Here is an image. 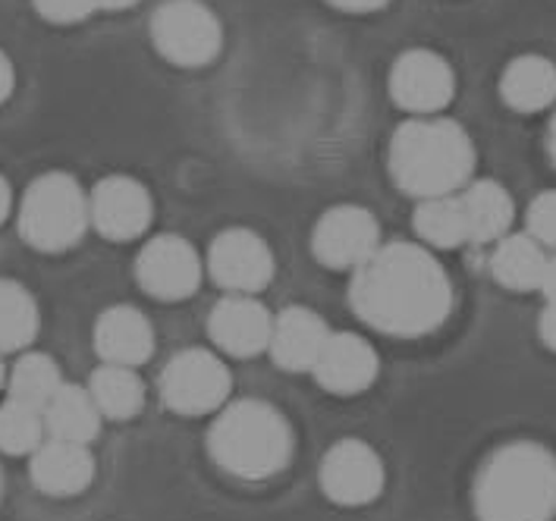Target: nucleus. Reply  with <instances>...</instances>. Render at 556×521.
Instances as JSON below:
<instances>
[{"instance_id":"0eeeda50","label":"nucleus","mask_w":556,"mask_h":521,"mask_svg":"<svg viewBox=\"0 0 556 521\" xmlns=\"http://www.w3.org/2000/svg\"><path fill=\"white\" fill-rule=\"evenodd\" d=\"M157 390L170 411L186 418H202V415H217L230 403L233 377L217 352L182 348L164 365Z\"/></svg>"},{"instance_id":"f8f14e48","label":"nucleus","mask_w":556,"mask_h":521,"mask_svg":"<svg viewBox=\"0 0 556 521\" xmlns=\"http://www.w3.org/2000/svg\"><path fill=\"white\" fill-rule=\"evenodd\" d=\"M381 249V224L368 207L337 204L312 230V255L327 270H355Z\"/></svg>"},{"instance_id":"6ab92c4d","label":"nucleus","mask_w":556,"mask_h":521,"mask_svg":"<svg viewBox=\"0 0 556 521\" xmlns=\"http://www.w3.org/2000/svg\"><path fill=\"white\" fill-rule=\"evenodd\" d=\"M500 98L516 114H541L556 104V63L544 54H519L500 73Z\"/></svg>"},{"instance_id":"20e7f679","label":"nucleus","mask_w":556,"mask_h":521,"mask_svg":"<svg viewBox=\"0 0 556 521\" xmlns=\"http://www.w3.org/2000/svg\"><path fill=\"white\" fill-rule=\"evenodd\" d=\"M293 424L267 399H236L207 431L211 462L239 481H270L293 462Z\"/></svg>"},{"instance_id":"f704fd0d","label":"nucleus","mask_w":556,"mask_h":521,"mask_svg":"<svg viewBox=\"0 0 556 521\" xmlns=\"http://www.w3.org/2000/svg\"><path fill=\"white\" fill-rule=\"evenodd\" d=\"M10 211H13V189H10V182L0 174V224L10 217Z\"/></svg>"},{"instance_id":"a211bd4d","label":"nucleus","mask_w":556,"mask_h":521,"mask_svg":"<svg viewBox=\"0 0 556 521\" xmlns=\"http://www.w3.org/2000/svg\"><path fill=\"white\" fill-rule=\"evenodd\" d=\"M91 343L101 361L139 368L154 355V327L146 318V312L132 305H114L98 315Z\"/></svg>"},{"instance_id":"2eb2a0df","label":"nucleus","mask_w":556,"mask_h":521,"mask_svg":"<svg viewBox=\"0 0 556 521\" xmlns=\"http://www.w3.org/2000/svg\"><path fill=\"white\" fill-rule=\"evenodd\" d=\"M270 323H274V315L255 295L227 292L207 312V336L214 348H220L230 358H255L267 352Z\"/></svg>"},{"instance_id":"4be33fe9","label":"nucleus","mask_w":556,"mask_h":521,"mask_svg":"<svg viewBox=\"0 0 556 521\" xmlns=\"http://www.w3.org/2000/svg\"><path fill=\"white\" fill-rule=\"evenodd\" d=\"M45 434L51 440H66V443H83L91 446L101 436L104 415L98 411L88 386L79 383H60L54 399L45 406Z\"/></svg>"},{"instance_id":"473e14b6","label":"nucleus","mask_w":556,"mask_h":521,"mask_svg":"<svg viewBox=\"0 0 556 521\" xmlns=\"http://www.w3.org/2000/svg\"><path fill=\"white\" fill-rule=\"evenodd\" d=\"M541 295L547 298V302H556V255L547 258V267H544V280H541Z\"/></svg>"},{"instance_id":"b1692460","label":"nucleus","mask_w":556,"mask_h":521,"mask_svg":"<svg viewBox=\"0 0 556 521\" xmlns=\"http://www.w3.org/2000/svg\"><path fill=\"white\" fill-rule=\"evenodd\" d=\"M88 393L98 411L111 421H132L146 408V383L136 368L101 361L88 377Z\"/></svg>"},{"instance_id":"e433bc0d","label":"nucleus","mask_w":556,"mask_h":521,"mask_svg":"<svg viewBox=\"0 0 556 521\" xmlns=\"http://www.w3.org/2000/svg\"><path fill=\"white\" fill-rule=\"evenodd\" d=\"M7 371H10V368L3 365V355H0V393L7 390Z\"/></svg>"},{"instance_id":"6e6552de","label":"nucleus","mask_w":556,"mask_h":521,"mask_svg":"<svg viewBox=\"0 0 556 521\" xmlns=\"http://www.w3.org/2000/svg\"><path fill=\"white\" fill-rule=\"evenodd\" d=\"M318 484L333 506H343V509L371 506L387 484V468H383L381 453L371 443L355 440V436L337 440L324 453L321 468H318Z\"/></svg>"},{"instance_id":"39448f33","label":"nucleus","mask_w":556,"mask_h":521,"mask_svg":"<svg viewBox=\"0 0 556 521\" xmlns=\"http://www.w3.org/2000/svg\"><path fill=\"white\" fill-rule=\"evenodd\" d=\"M20 236L35 252L58 255L73 249L88 224L86 189L70 174H41L20 202Z\"/></svg>"},{"instance_id":"c756f323","label":"nucleus","mask_w":556,"mask_h":521,"mask_svg":"<svg viewBox=\"0 0 556 521\" xmlns=\"http://www.w3.org/2000/svg\"><path fill=\"white\" fill-rule=\"evenodd\" d=\"M538 336H541V343L551 348V352H556V302H547V305L541 308Z\"/></svg>"},{"instance_id":"9d476101","label":"nucleus","mask_w":556,"mask_h":521,"mask_svg":"<svg viewBox=\"0 0 556 521\" xmlns=\"http://www.w3.org/2000/svg\"><path fill=\"white\" fill-rule=\"evenodd\" d=\"M205 267L220 290L236 295H258L270 287L277 260L264 236L249 227H227L211 239Z\"/></svg>"},{"instance_id":"5701e85b","label":"nucleus","mask_w":556,"mask_h":521,"mask_svg":"<svg viewBox=\"0 0 556 521\" xmlns=\"http://www.w3.org/2000/svg\"><path fill=\"white\" fill-rule=\"evenodd\" d=\"M412 230L418 236V242L425 249H463L469 245V224H466V211L456 195H440V199H421L412 211Z\"/></svg>"},{"instance_id":"ddd939ff","label":"nucleus","mask_w":556,"mask_h":521,"mask_svg":"<svg viewBox=\"0 0 556 521\" xmlns=\"http://www.w3.org/2000/svg\"><path fill=\"white\" fill-rule=\"evenodd\" d=\"M151 192L132 176H104L88 195V224L111 242H132L151 227Z\"/></svg>"},{"instance_id":"a878e982","label":"nucleus","mask_w":556,"mask_h":521,"mask_svg":"<svg viewBox=\"0 0 556 521\" xmlns=\"http://www.w3.org/2000/svg\"><path fill=\"white\" fill-rule=\"evenodd\" d=\"M41 312L38 302L23 283L0 277V355L26 352L38 336Z\"/></svg>"},{"instance_id":"393cba45","label":"nucleus","mask_w":556,"mask_h":521,"mask_svg":"<svg viewBox=\"0 0 556 521\" xmlns=\"http://www.w3.org/2000/svg\"><path fill=\"white\" fill-rule=\"evenodd\" d=\"M63 383L60 365L45 352H23L7 371V399L45 411Z\"/></svg>"},{"instance_id":"c85d7f7f","label":"nucleus","mask_w":556,"mask_h":521,"mask_svg":"<svg viewBox=\"0 0 556 521\" xmlns=\"http://www.w3.org/2000/svg\"><path fill=\"white\" fill-rule=\"evenodd\" d=\"M35 13L54 26H76L88 16H94V3L91 0H31Z\"/></svg>"},{"instance_id":"4468645a","label":"nucleus","mask_w":556,"mask_h":521,"mask_svg":"<svg viewBox=\"0 0 556 521\" xmlns=\"http://www.w3.org/2000/svg\"><path fill=\"white\" fill-rule=\"evenodd\" d=\"M378 374H381L378 352L362 333L352 330L330 333L312 368L315 383L330 396H358L375 386Z\"/></svg>"},{"instance_id":"1a4fd4ad","label":"nucleus","mask_w":556,"mask_h":521,"mask_svg":"<svg viewBox=\"0 0 556 521\" xmlns=\"http://www.w3.org/2000/svg\"><path fill=\"white\" fill-rule=\"evenodd\" d=\"M390 98L412 116L443 114L456 98V69L431 48H409L390 66Z\"/></svg>"},{"instance_id":"f03ea898","label":"nucleus","mask_w":556,"mask_h":521,"mask_svg":"<svg viewBox=\"0 0 556 521\" xmlns=\"http://www.w3.org/2000/svg\"><path fill=\"white\" fill-rule=\"evenodd\" d=\"M390 179L415 202L463 192L478 167V151L463 123L450 116H412L396 126L387 151Z\"/></svg>"},{"instance_id":"bb28decb","label":"nucleus","mask_w":556,"mask_h":521,"mask_svg":"<svg viewBox=\"0 0 556 521\" xmlns=\"http://www.w3.org/2000/svg\"><path fill=\"white\" fill-rule=\"evenodd\" d=\"M45 415L16 399L0 403V453L31 456L45 443Z\"/></svg>"},{"instance_id":"cd10ccee","label":"nucleus","mask_w":556,"mask_h":521,"mask_svg":"<svg viewBox=\"0 0 556 521\" xmlns=\"http://www.w3.org/2000/svg\"><path fill=\"white\" fill-rule=\"evenodd\" d=\"M526 232L547 252H556V189H544L528 202Z\"/></svg>"},{"instance_id":"7c9ffc66","label":"nucleus","mask_w":556,"mask_h":521,"mask_svg":"<svg viewBox=\"0 0 556 521\" xmlns=\"http://www.w3.org/2000/svg\"><path fill=\"white\" fill-rule=\"evenodd\" d=\"M327 3L343 13H378L390 0H327Z\"/></svg>"},{"instance_id":"f3484780","label":"nucleus","mask_w":556,"mask_h":521,"mask_svg":"<svg viewBox=\"0 0 556 521\" xmlns=\"http://www.w3.org/2000/svg\"><path fill=\"white\" fill-rule=\"evenodd\" d=\"M29 478L35 491L54 499H70L91 487L94 481V456L83 443L45 440L29 456Z\"/></svg>"},{"instance_id":"f257e3e1","label":"nucleus","mask_w":556,"mask_h":521,"mask_svg":"<svg viewBox=\"0 0 556 521\" xmlns=\"http://www.w3.org/2000/svg\"><path fill=\"white\" fill-rule=\"evenodd\" d=\"M350 305L355 318L383 336L418 340L446 323L456 292L431 249L390 242L352 270Z\"/></svg>"},{"instance_id":"412c9836","label":"nucleus","mask_w":556,"mask_h":521,"mask_svg":"<svg viewBox=\"0 0 556 521\" xmlns=\"http://www.w3.org/2000/svg\"><path fill=\"white\" fill-rule=\"evenodd\" d=\"M547 249L541 242H534L528 232H506L503 239L494 242L491 252V277L494 283L509 292H538L544 280V267H547Z\"/></svg>"},{"instance_id":"72a5a7b5","label":"nucleus","mask_w":556,"mask_h":521,"mask_svg":"<svg viewBox=\"0 0 556 521\" xmlns=\"http://www.w3.org/2000/svg\"><path fill=\"white\" fill-rule=\"evenodd\" d=\"M94 3V13H123V10H132L139 0H91Z\"/></svg>"},{"instance_id":"9b49d317","label":"nucleus","mask_w":556,"mask_h":521,"mask_svg":"<svg viewBox=\"0 0 556 521\" xmlns=\"http://www.w3.org/2000/svg\"><path fill=\"white\" fill-rule=\"evenodd\" d=\"M205 277V264L195 245L182 236L164 232L148 239L136 258V283L157 302H182L195 295Z\"/></svg>"},{"instance_id":"c9c22d12","label":"nucleus","mask_w":556,"mask_h":521,"mask_svg":"<svg viewBox=\"0 0 556 521\" xmlns=\"http://www.w3.org/2000/svg\"><path fill=\"white\" fill-rule=\"evenodd\" d=\"M547 154H551V164L556 167V111L547 123Z\"/></svg>"},{"instance_id":"2f4dec72","label":"nucleus","mask_w":556,"mask_h":521,"mask_svg":"<svg viewBox=\"0 0 556 521\" xmlns=\"http://www.w3.org/2000/svg\"><path fill=\"white\" fill-rule=\"evenodd\" d=\"M13 88H16V69H13V60L7 58V51L0 48V104H7Z\"/></svg>"},{"instance_id":"aec40b11","label":"nucleus","mask_w":556,"mask_h":521,"mask_svg":"<svg viewBox=\"0 0 556 521\" xmlns=\"http://www.w3.org/2000/svg\"><path fill=\"white\" fill-rule=\"evenodd\" d=\"M459 202L466 211L471 245H494L506 232H513L516 202L497 179H471L459 192Z\"/></svg>"},{"instance_id":"dca6fc26","label":"nucleus","mask_w":556,"mask_h":521,"mask_svg":"<svg viewBox=\"0 0 556 521\" xmlns=\"http://www.w3.org/2000/svg\"><path fill=\"white\" fill-rule=\"evenodd\" d=\"M327 336H330V327L318 312L302 308V305H290V308L274 315L267 355L274 358V365L280 371L312 374Z\"/></svg>"},{"instance_id":"423d86ee","label":"nucleus","mask_w":556,"mask_h":521,"mask_svg":"<svg viewBox=\"0 0 556 521\" xmlns=\"http://www.w3.org/2000/svg\"><path fill=\"white\" fill-rule=\"evenodd\" d=\"M148 31L154 51L182 69H202L224 48V26L202 0H164L151 13Z\"/></svg>"},{"instance_id":"7ed1b4c3","label":"nucleus","mask_w":556,"mask_h":521,"mask_svg":"<svg viewBox=\"0 0 556 521\" xmlns=\"http://www.w3.org/2000/svg\"><path fill=\"white\" fill-rule=\"evenodd\" d=\"M471 506L478 521H554L556 453L538 440L497 446L475 474Z\"/></svg>"},{"instance_id":"4c0bfd02","label":"nucleus","mask_w":556,"mask_h":521,"mask_svg":"<svg viewBox=\"0 0 556 521\" xmlns=\"http://www.w3.org/2000/svg\"><path fill=\"white\" fill-rule=\"evenodd\" d=\"M0 496H3V471H0Z\"/></svg>"}]
</instances>
